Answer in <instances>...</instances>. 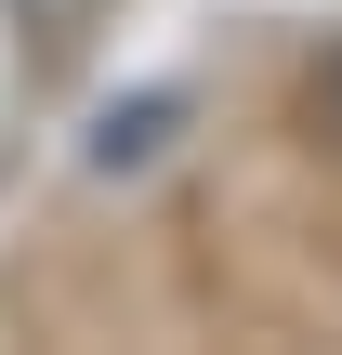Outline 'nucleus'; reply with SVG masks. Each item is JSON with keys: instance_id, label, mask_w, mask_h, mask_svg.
<instances>
[{"instance_id": "1", "label": "nucleus", "mask_w": 342, "mask_h": 355, "mask_svg": "<svg viewBox=\"0 0 342 355\" xmlns=\"http://www.w3.org/2000/svg\"><path fill=\"white\" fill-rule=\"evenodd\" d=\"M171 132H185V92H132V105H105V119H92V145H79V158L119 184V171H158V158H171Z\"/></svg>"}]
</instances>
